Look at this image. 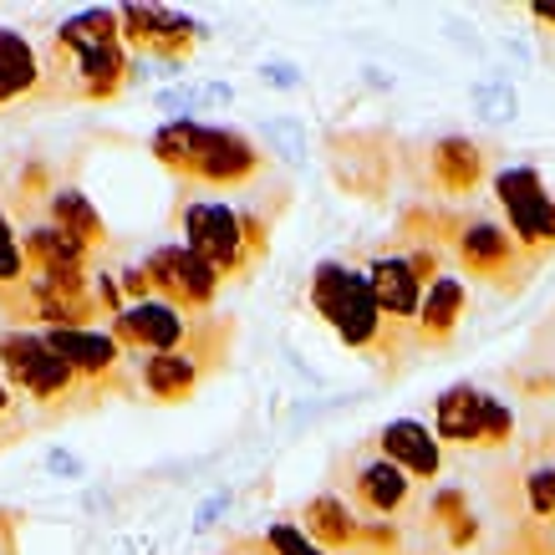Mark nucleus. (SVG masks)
<instances>
[{"mask_svg":"<svg viewBox=\"0 0 555 555\" xmlns=\"http://www.w3.org/2000/svg\"><path fill=\"white\" fill-rule=\"evenodd\" d=\"M153 158L164 169L184 173L194 184H215V189H235V184H250L266 153L255 149L245 133L235 128H209L199 118H173L153 133Z\"/></svg>","mask_w":555,"mask_h":555,"instance_id":"1","label":"nucleus"},{"mask_svg":"<svg viewBox=\"0 0 555 555\" xmlns=\"http://www.w3.org/2000/svg\"><path fill=\"white\" fill-rule=\"evenodd\" d=\"M311 306H317V317L347 347H362V352H383L387 341H392V332H398L383 317L377 296H372L367 270H352V266H341V260L317 266V275H311Z\"/></svg>","mask_w":555,"mask_h":555,"instance_id":"2","label":"nucleus"},{"mask_svg":"<svg viewBox=\"0 0 555 555\" xmlns=\"http://www.w3.org/2000/svg\"><path fill=\"white\" fill-rule=\"evenodd\" d=\"M184 245L219 275H245L270 250L266 224L224 199H189L184 204Z\"/></svg>","mask_w":555,"mask_h":555,"instance_id":"3","label":"nucleus"},{"mask_svg":"<svg viewBox=\"0 0 555 555\" xmlns=\"http://www.w3.org/2000/svg\"><path fill=\"white\" fill-rule=\"evenodd\" d=\"M56 51L72 56V77H77V98H118L128 82V47H122L118 11H82L56 26Z\"/></svg>","mask_w":555,"mask_h":555,"instance_id":"4","label":"nucleus"},{"mask_svg":"<svg viewBox=\"0 0 555 555\" xmlns=\"http://www.w3.org/2000/svg\"><path fill=\"white\" fill-rule=\"evenodd\" d=\"M0 377L26 392L36 408H72V398H82L92 383H82L77 372L56 357L41 332H0Z\"/></svg>","mask_w":555,"mask_h":555,"instance_id":"5","label":"nucleus"},{"mask_svg":"<svg viewBox=\"0 0 555 555\" xmlns=\"http://www.w3.org/2000/svg\"><path fill=\"white\" fill-rule=\"evenodd\" d=\"M434 434H438V443L489 449V443H505L515 434V413H509L505 398H489V392H479L469 383H454L449 392H438Z\"/></svg>","mask_w":555,"mask_h":555,"instance_id":"6","label":"nucleus"},{"mask_svg":"<svg viewBox=\"0 0 555 555\" xmlns=\"http://www.w3.org/2000/svg\"><path fill=\"white\" fill-rule=\"evenodd\" d=\"M494 199L509 219L515 245L530 255L555 250V199L545 194V179L535 169H505L494 173Z\"/></svg>","mask_w":555,"mask_h":555,"instance_id":"7","label":"nucleus"},{"mask_svg":"<svg viewBox=\"0 0 555 555\" xmlns=\"http://www.w3.org/2000/svg\"><path fill=\"white\" fill-rule=\"evenodd\" d=\"M143 275H149V286L158 301L179 306V311H204V306L219 296V275L209 260L189 250V245H164V250H153L143 260Z\"/></svg>","mask_w":555,"mask_h":555,"instance_id":"8","label":"nucleus"},{"mask_svg":"<svg viewBox=\"0 0 555 555\" xmlns=\"http://www.w3.org/2000/svg\"><path fill=\"white\" fill-rule=\"evenodd\" d=\"M113 337H118L128 352H149V357L189 352L194 317L169 301H158V296H149V301H128L118 317H113Z\"/></svg>","mask_w":555,"mask_h":555,"instance_id":"9","label":"nucleus"},{"mask_svg":"<svg viewBox=\"0 0 555 555\" xmlns=\"http://www.w3.org/2000/svg\"><path fill=\"white\" fill-rule=\"evenodd\" d=\"M118 26H122V47L164 56L169 67H179L194 41H199V21L164 11V5H118Z\"/></svg>","mask_w":555,"mask_h":555,"instance_id":"10","label":"nucleus"},{"mask_svg":"<svg viewBox=\"0 0 555 555\" xmlns=\"http://www.w3.org/2000/svg\"><path fill=\"white\" fill-rule=\"evenodd\" d=\"M41 337L56 347V357H62L82 383H107V377H118L122 341L113 337V332H102V326H51Z\"/></svg>","mask_w":555,"mask_h":555,"instance_id":"11","label":"nucleus"},{"mask_svg":"<svg viewBox=\"0 0 555 555\" xmlns=\"http://www.w3.org/2000/svg\"><path fill=\"white\" fill-rule=\"evenodd\" d=\"M367 281H372V296H377V306H383V317L392 321V326H413L423 311V275L413 270V260L408 255H377L367 266Z\"/></svg>","mask_w":555,"mask_h":555,"instance_id":"12","label":"nucleus"},{"mask_svg":"<svg viewBox=\"0 0 555 555\" xmlns=\"http://www.w3.org/2000/svg\"><path fill=\"white\" fill-rule=\"evenodd\" d=\"M383 459H392L398 469L413 479H434L438 464H443V443L428 423H413V418H392L383 428Z\"/></svg>","mask_w":555,"mask_h":555,"instance_id":"13","label":"nucleus"},{"mask_svg":"<svg viewBox=\"0 0 555 555\" xmlns=\"http://www.w3.org/2000/svg\"><path fill=\"white\" fill-rule=\"evenodd\" d=\"M459 260H464L469 275H489L494 281V275H505L520 260V245H515L509 230L489 224V219H474V224H464V235H459Z\"/></svg>","mask_w":555,"mask_h":555,"instance_id":"14","label":"nucleus"},{"mask_svg":"<svg viewBox=\"0 0 555 555\" xmlns=\"http://www.w3.org/2000/svg\"><path fill=\"white\" fill-rule=\"evenodd\" d=\"M41 72L47 67H41L31 41L21 31H11V26H0V107L31 98L36 87H41Z\"/></svg>","mask_w":555,"mask_h":555,"instance_id":"15","label":"nucleus"},{"mask_svg":"<svg viewBox=\"0 0 555 555\" xmlns=\"http://www.w3.org/2000/svg\"><path fill=\"white\" fill-rule=\"evenodd\" d=\"M408 479L392 459H372V464H362L352 479V494H357V505L367 509V515H398V509L408 505Z\"/></svg>","mask_w":555,"mask_h":555,"instance_id":"16","label":"nucleus"},{"mask_svg":"<svg viewBox=\"0 0 555 555\" xmlns=\"http://www.w3.org/2000/svg\"><path fill=\"white\" fill-rule=\"evenodd\" d=\"M434 179L449 194H474L485 179V153L469 138H438L434 143Z\"/></svg>","mask_w":555,"mask_h":555,"instance_id":"17","label":"nucleus"},{"mask_svg":"<svg viewBox=\"0 0 555 555\" xmlns=\"http://www.w3.org/2000/svg\"><path fill=\"white\" fill-rule=\"evenodd\" d=\"M464 281L459 275H438L434 286L423 291V311H418V337L423 341H449L454 337V326H459V317H464Z\"/></svg>","mask_w":555,"mask_h":555,"instance_id":"18","label":"nucleus"},{"mask_svg":"<svg viewBox=\"0 0 555 555\" xmlns=\"http://www.w3.org/2000/svg\"><path fill=\"white\" fill-rule=\"evenodd\" d=\"M143 387L158 403H184L189 392L199 387V357L194 352H158L143 357Z\"/></svg>","mask_w":555,"mask_h":555,"instance_id":"19","label":"nucleus"},{"mask_svg":"<svg viewBox=\"0 0 555 555\" xmlns=\"http://www.w3.org/2000/svg\"><path fill=\"white\" fill-rule=\"evenodd\" d=\"M47 224H56L62 235H72L77 245H102L107 240V224H102V215L92 209V199H87L82 189H51V204H47Z\"/></svg>","mask_w":555,"mask_h":555,"instance_id":"20","label":"nucleus"},{"mask_svg":"<svg viewBox=\"0 0 555 555\" xmlns=\"http://www.w3.org/2000/svg\"><path fill=\"white\" fill-rule=\"evenodd\" d=\"M301 530L317 540L321 551H332V545H357V540H362V520L341 505L337 494H317L301 515Z\"/></svg>","mask_w":555,"mask_h":555,"instance_id":"21","label":"nucleus"},{"mask_svg":"<svg viewBox=\"0 0 555 555\" xmlns=\"http://www.w3.org/2000/svg\"><path fill=\"white\" fill-rule=\"evenodd\" d=\"M26 270H87V245L62 235L56 224H36L26 235Z\"/></svg>","mask_w":555,"mask_h":555,"instance_id":"22","label":"nucleus"},{"mask_svg":"<svg viewBox=\"0 0 555 555\" xmlns=\"http://www.w3.org/2000/svg\"><path fill=\"white\" fill-rule=\"evenodd\" d=\"M21 286H26V240L11 230V219L0 215V306L16 311Z\"/></svg>","mask_w":555,"mask_h":555,"instance_id":"23","label":"nucleus"},{"mask_svg":"<svg viewBox=\"0 0 555 555\" xmlns=\"http://www.w3.org/2000/svg\"><path fill=\"white\" fill-rule=\"evenodd\" d=\"M525 494H530V509H535L540 520H551L555 515V464H540V469L525 474Z\"/></svg>","mask_w":555,"mask_h":555,"instance_id":"24","label":"nucleus"},{"mask_svg":"<svg viewBox=\"0 0 555 555\" xmlns=\"http://www.w3.org/2000/svg\"><path fill=\"white\" fill-rule=\"evenodd\" d=\"M266 545L275 555H326L317 540L306 535V530H296V525H270V530H266Z\"/></svg>","mask_w":555,"mask_h":555,"instance_id":"25","label":"nucleus"},{"mask_svg":"<svg viewBox=\"0 0 555 555\" xmlns=\"http://www.w3.org/2000/svg\"><path fill=\"white\" fill-rule=\"evenodd\" d=\"M474 102L485 107V118H489V122L515 118V92H509V87H474Z\"/></svg>","mask_w":555,"mask_h":555,"instance_id":"26","label":"nucleus"},{"mask_svg":"<svg viewBox=\"0 0 555 555\" xmlns=\"http://www.w3.org/2000/svg\"><path fill=\"white\" fill-rule=\"evenodd\" d=\"M266 138H270V143H281V153H286V158H301V153H306V128H301V122H286V118L266 122Z\"/></svg>","mask_w":555,"mask_h":555,"instance_id":"27","label":"nucleus"},{"mask_svg":"<svg viewBox=\"0 0 555 555\" xmlns=\"http://www.w3.org/2000/svg\"><path fill=\"white\" fill-rule=\"evenodd\" d=\"M16 438V387L0 377V443Z\"/></svg>","mask_w":555,"mask_h":555,"instance_id":"28","label":"nucleus"},{"mask_svg":"<svg viewBox=\"0 0 555 555\" xmlns=\"http://www.w3.org/2000/svg\"><path fill=\"white\" fill-rule=\"evenodd\" d=\"M260 77H266L270 87H286V92H291V87H301V72L291 67V62H266V67H260Z\"/></svg>","mask_w":555,"mask_h":555,"instance_id":"29","label":"nucleus"},{"mask_svg":"<svg viewBox=\"0 0 555 555\" xmlns=\"http://www.w3.org/2000/svg\"><path fill=\"white\" fill-rule=\"evenodd\" d=\"M51 474H77V459H72V454H51Z\"/></svg>","mask_w":555,"mask_h":555,"instance_id":"30","label":"nucleus"},{"mask_svg":"<svg viewBox=\"0 0 555 555\" xmlns=\"http://www.w3.org/2000/svg\"><path fill=\"white\" fill-rule=\"evenodd\" d=\"M530 16H535L540 26H551V31H555V0H551V5H530Z\"/></svg>","mask_w":555,"mask_h":555,"instance_id":"31","label":"nucleus"},{"mask_svg":"<svg viewBox=\"0 0 555 555\" xmlns=\"http://www.w3.org/2000/svg\"><path fill=\"white\" fill-rule=\"evenodd\" d=\"M0 555H5V551H0Z\"/></svg>","mask_w":555,"mask_h":555,"instance_id":"32","label":"nucleus"}]
</instances>
